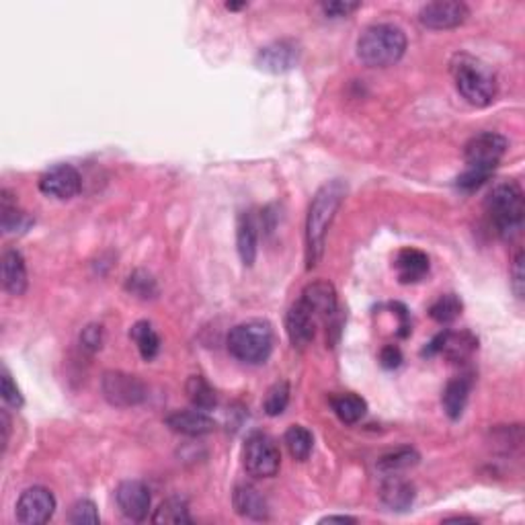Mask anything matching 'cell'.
I'll use <instances>...</instances> for the list:
<instances>
[{"mask_svg": "<svg viewBox=\"0 0 525 525\" xmlns=\"http://www.w3.org/2000/svg\"><path fill=\"white\" fill-rule=\"evenodd\" d=\"M333 411L336 417L343 421V423L355 425L366 417L367 405L364 398L358 397V394L347 392V394H339V397L333 398Z\"/></svg>", "mask_w": 525, "mask_h": 525, "instance_id": "26", "label": "cell"}, {"mask_svg": "<svg viewBox=\"0 0 525 525\" xmlns=\"http://www.w3.org/2000/svg\"><path fill=\"white\" fill-rule=\"evenodd\" d=\"M414 497H417L414 486L398 475H388V478L380 489L382 503H384V507H388L390 511L411 509L414 503Z\"/></svg>", "mask_w": 525, "mask_h": 525, "instance_id": "21", "label": "cell"}, {"mask_svg": "<svg viewBox=\"0 0 525 525\" xmlns=\"http://www.w3.org/2000/svg\"><path fill=\"white\" fill-rule=\"evenodd\" d=\"M285 447H288L290 456L297 459V462H304V459L310 458L314 447V437L304 425H291L288 431H285Z\"/></svg>", "mask_w": 525, "mask_h": 525, "instance_id": "27", "label": "cell"}, {"mask_svg": "<svg viewBox=\"0 0 525 525\" xmlns=\"http://www.w3.org/2000/svg\"><path fill=\"white\" fill-rule=\"evenodd\" d=\"M290 405V384L288 382H277L269 388V392L265 394L263 408L269 417H280V414Z\"/></svg>", "mask_w": 525, "mask_h": 525, "instance_id": "33", "label": "cell"}, {"mask_svg": "<svg viewBox=\"0 0 525 525\" xmlns=\"http://www.w3.org/2000/svg\"><path fill=\"white\" fill-rule=\"evenodd\" d=\"M523 285H525V280H523V252L520 251L517 252V257L513 259V291L515 296L523 297Z\"/></svg>", "mask_w": 525, "mask_h": 525, "instance_id": "40", "label": "cell"}, {"mask_svg": "<svg viewBox=\"0 0 525 525\" xmlns=\"http://www.w3.org/2000/svg\"><path fill=\"white\" fill-rule=\"evenodd\" d=\"M380 364L386 369H397L403 364V351L397 345H386L380 351Z\"/></svg>", "mask_w": 525, "mask_h": 525, "instance_id": "39", "label": "cell"}, {"mask_svg": "<svg viewBox=\"0 0 525 525\" xmlns=\"http://www.w3.org/2000/svg\"><path fill=\"white\" fill-rule=\"evenodd\" d=\"M34 224V218L27 212L19 210L17 199L11 196L9 189L0 191V226L4 235H21L29 230Z\"/></svg>", "mask_w": 525, "mask_h": 525, "instance_id": "23", "label": "cell"}, {"mask_svg": "<svg viewBox=\"0 0 525 525\" xmlns=\"http://www.w3.org/2000/svg\"><path fill=\"white\" fill-rule=\"evenodd\" d=\"M0 277H3V288L11 296H23L27 291V265L17 249H9L3 255L0 263Z\"/></svg>", "mask_w": 525, "mask_h": 525, "instance_id": "18", "label": "cell"}, {"mask_svg": "<svg viewBox=\"0 0 525 525\" xmlns=\"http://www.w3.org/2000/svg\"><path fill=\"white\" fill-rule=\"evenodd\" d=\"M126 290L135 297H142V300H152V297L158 296V283L154 277L148 274V271H134L132 275L127 277Z\"/></svg>", "mask_w": 525, "mask_h": 525, "instance_id": "31", "label": "cell"}, {"mask_svg": "<svg viewBox=\"0 0 525 525\" xmlns=\"http://www.w3.org/2000/svg\"><path fill=\"white\" fill-rule=\"evenodd\" d=\"M470 390H472V380L468 375H458L447 382L444 397H442V405L447 417L452 421H458L464 414V408L468 405L470 398Z\"/></svg>", "mask_w": 525, "mask_h": 525, "instance_id": "24", "label": "cell"}, {"mask_svg": "<svg viewBox=\"0 0 525 525\" xmlns=\"http://www.w3.org/2000/svg\"><path fill=\"white\" fill-rule=\"evenodd\" d=\"M347 196V185L341 179L328 181L324 183L316 196L313 197V204L308 207L306 218V263L308 269L316 267L320 263L324 252V238L333 224V220L339 212L343 199Z\"/></svg>", "mask_w": 525, "mask_h": 525, "instance_id": "1", "label": "cell"}, {"mask_svg": "<svg viewBox=\"0 0 525 525\" xmlns=\"http://www.w3.org/2000/svg\"><path fill=\"white\" fill-rule=\"evenodd\" d=\"M103 339H105V333H103L101 324H89L81 333V345L90 353L99 351L103 347Z\"/></svg>", "mask_w": 525, "mask_h": 525, "instance_id": "36", "label": "cell"}, {"mask_svg": "<svg viewBox=\"0 0 525 525\" xmlns=\"http://www.w3.org/2000/svg\"><path fill=\"white\" fill-rule=\"evenodd\" d=\"M476 349H478V339L472 333H468V330H459V333L445 330V333H439L436 339L425 347L423 355H429L431 358V355L442 353L452 361H464L468 359Z\"/></svg>", "mask_w": 525, "mask_h": 525, "instance_id": "14", "label": "cell"}, {"mask_svg": "<svg viewBox=\"0 0 525 525\" xmlns=\"http://www.w3.org/2000/svg\"><path fill=\"white\" fill-rule=\"evenodd\" d=\"M470 15V9L458 0H436V3L425 4L419 11V21L427 29H456L466 23Z\"/></svg>", "mask_w": 525, "mask_h": 525, "instance_id": "10", "label": "cell"}, {"mask_svg": "<svg viewBox=\"0 0 525 525\" xmlns=\"http://www.w3.org/2000/svg\"><path fill=\"white\" fill-rule=\"evenodd\" d=\"M509 142L505 135L497 132H483L476 134L475 138L468 140V144L464 148L466 168H476V171L495 173L498 162L503 160L505 152H507Z\"/></svg>", "mask_w": 525, "mask_h": 525, "instance_id": "7", "label": "cell"}, {"mask_svg": "<svg viewBox=\"0 0 525 525\" xmlns=\"http://www.w3.org/2000/svg\"><path fill=\"white\" fill-rule=\"evenodd\" d=\"M244 470L255 478H271L280 472L282 453L275 439L267 433H251L243 450Z\"/></svg>", "mask_w": 525, "mask_h": 525, "instance_id": "6", "label": "cell"}, {"mask_svg": "<svg viewBox=\"0 0 525 525\" xmlns=\"http://www.w3.org/2000/svg\"><path fill=\"white\" fill-rule=\"evenodd\" d=\"M490 179L489 173H483V171H476V168H466V171L459 174L456 179V187L459 191H466V193H472L476 189H481V187L486 183V181Z\"/></svg>", "mask_w": 525, "mask_h": 525, "instance_id": "35", "label": "cell"}, {"mask_svg": "<svg viewBox=\"0 0 525 525\" xmlns=\"http://www.w3.org/2000/svg\"><path fill=\"white\" fill-rule=\"evenodd\" d=\"M166 427L179 436L187 437H204L216 431V421L210 414L199 411V408H191V411H174L165 419Z\"/></svg>", "mask_w": 525, "mask_h": 525, "instance_id": "16", "label": "cell"}, {"mask_svg": "<svg viewBox=\"0 0 525 525\" xmlns=\"http://www.w3.org/2000/svg\"><path fill=\"white\" fill-rule=\"evenodd\" d=\"M232 503L238 515L246 517V520H267L269 517V505L261 495V490L252 484H238L232 495Z\"/></svg>", "mask_w": 525, "mask_h": 525, "instance_id": "20", "label": "cell"}, {"mask_svg": "<svg viewBox=\"0 0 525 525\" xmlns=\"http://www.w3.org/2000/svg\"><path fill=\"white\" fill-rule=\"evenodd\" d=\"M255 62L263 73H271V74L290 73V70L296 68L297 62H300V48H297V43L291 40L274 42L259 50Z\"/></svg>", "mask_w": 525, "mask_h": 525, "instance_id": "12", "label": "cell"}, {"mask_svg": "<svg viewBox=\"0 0 525 525\" xmlns=\"http://www.w3.org/2000/svg\"><path fill=\"white\" fill-rule=\"evenodd\" d=\"M0 390H3V398H4L6 405H11V406H15V408H21L23 406L21 390H19L17 384L11 378V374L6 372V369L3 372V386H0Z\"/></svg>", "mask_w": 525, "mask_h": 525, "instance_id": "37", "label": "cell"}, {"mask_svg": "<svg viewBox=\"0 0 525 525\" xmlns=\"http://www.w3.org/2000/svg\"><path fill=\"white\" fill-rule=\"evenodd\" d=\"M56 513V497L43 486H31L23 490L17 501V521L23 525H43Z\"/></svg>", "mask_w": 525, "mask_h": 525, "instance_id": "9", "label": "cell"}, {"mask_svg": "<svg viewBox=\"0 0 525 525\" xmlns=\"http://www.w3.org/2000/svg\"><path fill=\"white\" fill-rule=\"evenodd\" d=\"M316 320L319 319H316L313 310H310L302 300H297L294 306L290 308L288 316H285V330H288L291 345L297 349L308 347L314 339Z\"/></svg>", "mask_w": 525, "mask_h": 525, "instance_id": "15", "label": "cell"}, {"mask_svg": "<svg viewBox=\"0 0 525 525\" xmlns=\"http://www.w3.org/2000/svg\"><path fill=\"white\" fill-rule=\"evenodd\" d=\"M0 429H3V452H4L6 445H9V436H11V417L4 408L0 411Z\"/></svg>", "mask_w": 525, "mask_h": 525, "instance_id": "41", "label": "cell"}, {"mask_svg": "<svg viewBox=\"0 0 525 525\" xmlns=\"http://www.w3.org/2000/svg\"><path fill=\"white\" fill-rule=\"evenodd\" d=\"M429 314L431 319L439 324L453 322L462 314V302H459V297L456 294H445L439 297L437 302L431 304Z\"/></svg>", "mask_w": 525, "mask_h": 525, "instance_id": "32", "label": "cell"}, {"mask_svg": "<svg viewBox=\"0 0 525 525\" xmlns=\"http://www.w3.org/2000/svg\"><path fill=\"white\" fill-rule=\"evenodd\" d=\"M226 345L232 358L243 364H265L274 351V328L267 320L241 322L228 333Z\"/></svg>", "mask_w": 525, "mask_h": 525, "instance_id": "5", "label": "cell"}, {"mask_svg": "<svg viewBox=\"0 0 525 525\" xmlns=\"http://www.w3.org/2000/svg\"><path fill=\"white\" fill-rule=\"evenodd\" d=\"M103 397L109 405L129 408L138 406L146 400L148 390L138 375L123 374V372H105L101 378Z\"/></svg>", "mask_w": 525, "mask_h": 525, "instance_id": "8", "label": "cell"}, {"mask_svg": "<svg viewBox=\"0 0 525 525\" xmlns=\"http://www.w3.org/2000/svg\"><path fill=\"white\" fill-rule=\"evenodd\" d=\"M486 213H489L497 235L503 241H511L520 235L525 218V199L523 189L515 181L497 185L486 197Z\"/></svg>", "mask_w": 525, "mask_h": 525, "instance_id": "4", "label": "cell"}, {"mask_svg": "<svg viewBox=\"0 0 525 525\" xmlns=\"http://www.w3.org/2000/svg\"><path fill=\"white\" fill-rule=\"evenodd\" d=\"M82 189L81 173L73 165H56L40 177V191L43 196L68 202Z\"/></svg>", "mask_w": 525, "mask_h": 525, "instance_id": "11", "label": "cell"}, {"mask_svg": "<svg viewBox=\"0 0 525 525\" xmlns=\"http://www.w3.org/2000/svg\"><path fill=\"white\" fill-rule=\"evenodd\" d=\"M154 523H165V525H183V523H193V517L189 515V507L183 498L171 497L166 501L160 503L157 513L152 515Z\"/></svg>", "mask_w": 525, "mask_h": 525, "instance_id": "29", "label": "cell"}, {"mask_svg": "<svg viewBox=\"0 0 525 525\" xmlns=\"http://www.w3.org/2000/svg\"><path fill=\"white\" fill-rule=\"evenodd\" d=\"M241 6H246V4H244V3H243V4H235V3H228V4H226V9H228V11H236V9H241Z\"/></svg>", "mask_w": 525, "mask_h": 525, "instance_id": "44", "label": "cell"}, {"mask_svg": "<svg viewBox=\"0 0 525 525\" xmlns=\"http://www.w3.org/2000/svg\"><path fill=\"white\" fill-rule=\"evenodd\" d=\"M445 521H450V523L452 521H470V523H475L476 520H475V517H447Z\"/></svg>", "mask_w": 525, "mask_h": 525, "instance_id": "43", "label": "cell"}, {"mask_svg": "<svg viewBox=\"0 0 525 525\" xmlns=\"http://www.w3.org/2000/svg\"><path fill=\"white\" fill-rule=\"evenodd\" d=\"M452 76L458 93L472 107H489L497 97V76L483 60L470 54H456L452 58Z\"/></svg>", "mask_w": 525, "mask_h": 525, "instance_id": "2", "label": "cell"}, {"mask_svg": "<svg viewBox=\"0 0 525 525\" xmlns=\"http://www.w3.org/2000/svg\"><path fill=\"white\" fill-rule=\"evenodd\" d=\"M400 283H417L429 274V257L419 249H403L394 259Z\"/></svg>", "mask_w": 525, "mask_h": 525, "instance_id": "22", "label": "cell"}, {"mask_svg": "<svg viewBox=\"0 0 525 525\" xmlns=\"http://www.w3.org/2000/svg\"><path fill=\"white\" fill-rule=\"evenodd\" d=\"M129 336H132V341L135 343V347H138L140 355L146 361L157 358L160 351V336L151 322L146 320L135 322L132 330H129Z\"/></svg>", "mask_w": 525, "mask_h": 525, "instance_id": "25", "label": "cell"}, {"mask_svg": "<svg viewBox=\"0 0 525 525\" xmlns=\"http://www.w3.org/2000/svg\"><path fill=\"white\" fill-rule=\"evenodd\" d=\"M359 3H324L322 11L324 15L330 19H341V17H349L351 12L359 9Z\"/></svg>", "mask_w": 525, "mask_h": 525, "instance_id": "38", "label": "cell"}, {"mask_svg": "<svg viewBox=\"0 0 525 525\" xmlns=\"http://www.w3.org/2000/svg\"><path fill=\"white\" fill-rule=\"evenodd\" d=\"M358 520L355 517H347V515H328L320 520V523H355Z\"/></svg>", "mask_w": 525, "mask_h": 525, "instance_id": "42", "label": "cell"}, {"mask_svg": "<svg viewBox=\"0 0 525 525\" xmlns=\"http://www.w3.org/2000/svg\"><path fill=\"white\" fill-rule=\"evenodd\" d=\"M406 51V35L398 25L375 23L359 35L358 58L369 68L394 66Z\"/></svg>", "mask_w": 525, "mask_h": 525, "instance_id": "3", "label": "cell"}, {"mask_svg": "<svg viewBox=\"0 0 525 525\" xmlns=\"http://www.w3.org/2000/svg\"><path fill=\"white\" fill-rule=\"evenodd\" d=\"M115 501L123 517L132 521H144L151 511V489L142 481H123L115 490Z\"/></svg>", "mask_w": 525, "mask_h": 525, "instance_id": "13", "label": "cell"}, {"mask_svg": "<svg viewBox=\"0 0 525 525\" xmlns=\"http://www.w3.org/2000/svg\"><path fill=\"white\" fill-rule=\"evenodd\" d=\"M187 398H189L193 408H199L204 413H210L218 405L216 390L207 384V380L202 378V375H191L187 380Z\"/></svg>", "mask_w": 525, "mask_h": 525, "instance_id": "28", "label": "cell"}, {"mask_svg": "<svg viewBox=\"0 0 525 525\" xmlns=\"http://www.w3.org/2000/svg\"><path fill=\"white\" fill-rule=\"evenodd\" d=\"M300 300L313 310L316 319L330 320L339 314V297H336L335 285L328 282H314L306 285Z\"/></svg>", "mask_w": 525, "mask_h": 525, "instance_id": "17", "label": "cell"}, {"mask_svg": "<svg viewBox=\"0 0 525 525\" xmlns=\"http://www.w3.org/2000/svg\"><path fill=\"white\" fill-rule=\"evenodd\" d=\"M417 464V450H413V447H400V450L386 453V456H382L378 459V470L384 472V475H398V472H405Z\"/></svg>", "mask_w": 525, "mask_h": 525, "instance_id": "30", "label": "cell"}, {"mask_svg": "<svg viewBox=\"0 0 525 525\" xmlns=\"http://www.w3.org/2000/svg\"><path fill=\"white\" fill-rule=\"evenodd\" d=\"M236 249L244 267H252L259 252V220L252 212H244L238 218Z\"/></svg>", "mask_w": 525, "mask_h": 525, "instance_id": "19", "label": "cell"}, {"mask_svg": "<svg viewBox=\"0 0 525 525\" xmlns=\"http://www.w3.org/2000/svg\"><path fill=\"white\" fill-rule=\"evenodd\" d=\"M68 521L74 525H97L101 521L99 511H97V505L89 498H82V501H76L68 513Z\"/></svg>", "mask_w": 525, "mask_h": 525, "instance_id": "34", "label": "cell"}]
</instances>
